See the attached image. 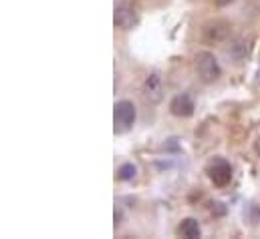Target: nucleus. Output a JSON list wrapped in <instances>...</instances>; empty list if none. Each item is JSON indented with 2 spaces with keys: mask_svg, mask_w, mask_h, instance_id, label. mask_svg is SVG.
<instances>
[{
  "mask_svg": "<svg viewBox=\"0 0 260 239\" xmlns=\"http://www.w3.org/2000/svg\"><path fill=\"white\" fill-rule=\"evenodd\" d=\"M113 24L121 30H131L139 24V14L129 4H117L113 12Z\"/></svg>",
  "mask_w": 260,
  "mask_h": 239,
  "instance_id": "nucleus-6",
  "label": "nucleus"
},
{
  "mask_svg": "<svg viewBox=\"0 0 260 239\" xmlns=\"http://www.w3.org/2000/svg\"><path fill=\"white\" fill-rule=\"evenodd\" d=\"M141 93H143V99L151 105H157L164 101V78L159 72H149L143 81V87H141Z\"/></svg>",
  "mask_w": 260,
  "mask_h": 239,
  "instance_id": "nucleus-4",
  "label": "nucleus"
},
{
  "mask_svg": "<svg viewBox=\"0 0 260 239\" xmlns=\"http://www.w3.org/2000/svg\"><path fill=\"white\" fill-rule=\"evenodd\" d=\"M206 173H208V179L212 181L216 187H228L232 183V177H234L232 165L224 157H214L206 165Z\"/></svg>",
  "mask_w": 260,
  "mask_h": 239,
  "instance_id": "nucleus-3",
  "label": "nucleus"
},
{
  "mask_svg": "<svg viewBox=\"0 0 260 239\" xmlns=\"http://www.w3.org/2000/svg\"><path fill=\"white\" fill-rule=\"evenodd\" d=\"M254 153H256V155L260 157V137L256 139V141H254Z\"/></svg>",
  "mask_w": 260,
  "mask_h": 239,
  "instance_id": "nucleus-12",
  "label": "nucleus"
},
{
  "mask_svg": "<svg viewBox=\"0 0 260 239\" xmlns=\"http://www.w3.org/2000/svg\"><path fill=\"white\" fill-rule=\"evenodd\" d=\"M196 111V103L194 97L190 93H182V95H176L170 103V113L178 119H188L192 117Z\"/></svg>",
  "mask_w": 260,
  "mask_h": 239,
  "instance_id": "nucleus-7",
  "label": "nucleus"
},
{
  "mask_svg": "<svg viewBox=\"0 0 260 239\" xmlns=\"http://www.w3.org/2000/svg\"><path fill=\"white\" fill-rule=\"evenodd\" d=\"M137 119L135 105L131 101H117L113 107V131L115 135H125L129 133Z\"/></svg>",
  "mask_w": 260,
  "mask_h": 239,
  "instance_id": "nucleus-2",
  "label": "nucleus"
},
{
  "mask_svg": "<svg viewBox=\"0 0 260 239\" xmlns=\"http://www.w3.org/2000/svg\"><path fill=\"white\" fill-rule=\"evenodd\" d=\"M252 51V38L250 36H238L228 47V57L234 62H242Z\"/></svg>",
  "mask_w": 260,
  "mask_h": 239,
  "instance_id": "nucleus-8",
  "label": "nucleus"
},
{
  "mask_svg": "<svg viewBox=\"0 0 260 239\" xmlns=\"http://www.w3.org/2000/svg\"><path fill=\"white\" fill-rule=\"evenodd\" d=\"M230 34V24L226 20H214V22H208L202 30V38L206 45H218V43H224Z\"/></svg>",
  "mask_w": 260,
  "mask_h": 239,
  "instance_id": "nucleus-5",
  "label": "nucleus"
},
{
  "mask_svg": "<svg viewBox=\"0 0 260 239\" xmlns=\"http://www.w3.org/2000/svg\"><path fill=\"white\" fill-rule=\"evenodd\" d=\"M178 235H180V237H186V239L202 237V227H200L198 219H194V217H186V219H182V223L178 225Z\"/></svg>",
  "mask_w": 260,
  "mask_h": 239,
  "instance_id": "nucleus-9",
  "label": "nucleus"
},
{
  "mask_svg": "<svg viewBox=\"0 0 260 239\" xmlns=\"http://www.w3.org/2000/svg\"><path fill=\"white\" fill-rule=\"evenodd\" d=\"M234 0H214V4L216 6H220V8H224V6H228V4H232Z\"/></svg>",
  "mask_w": 260,
  "mask_h": 239,
  "instance_id": "nucleus-11",
  "label": "nucleus"
},
{
  "mask_svg": "<svg viewBox=\"0 0 260 239\" xmlns=\"http://www.w3.org/2000/svg\"><path fill=\"white\" fill-rule=\"evenodd\" d=\"M194 64H196V72H198L200 81L206 83V85H212V83H216V81L222 76L220 62L214 57V53H210V51H200V53H196Z\"/></svg>",
  "mask_w": 260,
  "mask_h": 239,
  "instance_id": "nucleus-1",
  "label": "nucleus"
},
{
  "mask_svg": "<svg viewBox=\"0 0 260 239\" xmlns=\"http://www.w3.org/2000/svg\"><path fill=\"white\" fill-rule=\"evenodd\" d=\"M137 175V167L133 163H123L119 169H117V179L119 181H133Z\"/></svg>",
  "mask_w": 260,
  "mask_h": 239,
  "instance_id": "nucleus-10",
  "label": "nucleus"
}]
</instances>
